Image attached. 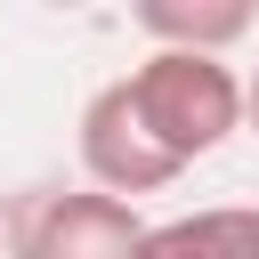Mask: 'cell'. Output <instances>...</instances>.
I'll use <instances>...</instances> for the list:
<instances>
[{
  "label": "cell",
  "instance_id": "6da1fadb",
  "mask_svg": "<svg viewBox=\"0 0 259 259\" xmlns=\"http://www.w3.org/2000/svg\"><path fill=\"white\" fill-rule=\"evenodd\" d=\"M121 89H130V105L146 113V130L162 138V154H178L186 170L243 130V81H235V65H219V57L154 49L146 65L121 73Z\"/></svg>",
  "mask_w": 259,
  "mask_h": 259
},
{
  "label": "cell",
  "instance_id": "7a4b0ae2",
  "mask_svg": "<svg viewBox=\"0 0 259 259\" xmlns=\"http://www.w3.org/2000/svg\"><path fill=\"white\" fill-rule=\"evenodd\" d=\"M81 170L97 178V194L113 202H138V194H162L186 178L178 154H162V138L146 130V113L130 105L121 81H105L89 105H81Z\"/></svg>",
  "mask_w": 259,
  "mask_h": 259
},
{
  "label": "cell",
  "instance_id": "3957f363",
  "mask_svg": "<svg viewBox=\"0 0 259 259\" xmlns=\"http://www.w3.org/2000/svg\"><path fill=\"white\" fill-rule=\"evenodd\" d=\"M146 219L97 186L81 194H40L16 227V259H138Z\"/></svg>",
  "mask_w": 259,
  "mask_h": 259
},
{
  "label": "cell",
  "instance_id": "277c9868",
  "mask_svg": "<svg viewBox=\"0 0 259 259\" xmlns=\"http://www.w3.org/2000/svg\"><path fill=\"white\" fill-rule=\"evenodd\" d=\"M138 259H259V210L251 202H219V210H186L146 227Z\"/></svg>",
  "mask_w": 259,
  "mask_h": 259
},
{
  "label": "cell",
  "instance_id": "5b68a950",
  "mask_svg": "<svg viewBox=\"0 0 259 259\" xmlns=\"http://www.w3.org/2000/svg\"><path fill=\"white\" fill-rule=\"evenodd\" d=\"M138 32H154V49L219 57L251 32V0H138Z\"/></svg>",
  "mask_w": 259,
  "mask_h": 259
},
{
  "label": "cell",
  "instance_id": "8992f818",
  "mask_svg": "<svg viewBox=\"0 0 259 259\" xmlns=\"http://www.w3.org/2000/svg\"><path fill=\"white\" fill-rule=\"evenodd\" d=\"M243 121H251V130H259V73H251V81H243Z\"/></svg>",
  "mask_w": 259,
  "mask_h": 259
}]
</instances>
